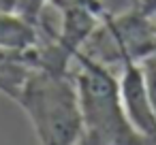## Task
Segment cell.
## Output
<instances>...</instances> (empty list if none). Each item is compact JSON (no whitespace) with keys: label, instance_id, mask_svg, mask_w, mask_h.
Returning <instances> with one entry per match:
<instances>
[{"label":"cell","instance_id":"cell-2","mask_svg":"<svg viewBox=\"0 0 156 145\" xmlns=\"http://www.w3.org/2000/svg\"><path fill=\"white\" fill-rule=\"evenodd\" d=\"M73 60L79 64L75 83L83 119L81 145H152L126 117L120 79L83 51H77Z\"/></svg>","mask_w":156,"mask_h":145},{"label":"cell","instance_id":"cell-1","mask_svg":"<svg viewBox=\"0 0 156 145\" xmlns=\"http://www.w3.org/2000/svg\"><path fill=\"white\" fill-rule=\"evenodd\" d=\"M17 105L28 115L41 145H77L83 139V119L75 77L66 68L37 64Z\"/></svg>","mask_w":156,"mask_h":145},{"label":"cell","instance_id":"cell-6","mask_svg":"<svg viewBox=\"0 0 156 145\" xmlns=\"http://www.w3.org/2000/svg\"><path fill=\"white\" fill-rule=\"evenodd\" d=\"M45 2L47 0H0V9L17 13V15H22L24 19H28L37 26Z\"/></svg>","mask_w":156,"mask_h":145},{"label":"cell","instance_id":"cell-4","mask_svg":"<svg viewBox=\"0 0 156 145\" xmlns=\"http://www.w3.org/2000/svg\"><path fill=\"white\" fill-rule=\"evenodd\" d=\"M37 47L30 51H13L0 47V94L17 102L30 73L37 68Z\"/></svg>","mask_w":156,"mask_h":145},{"label":"cell","instance_id":"cell-8","mask_svg":"<svg viewBox=\"0 0 156 145\" xmlns=\"http://www.w3.org/2000/svg\"><path fill=\"white\" fill-rule=\"evenodd\" d=\"M139 11L145 15H154L156 13V0H139Z\"/></svg>","mask_w":156,"mask_h":145},{"label":"cell","instance_id":"cell-3","mask_svg":"<svg viewBox=\"0 0 156 145\" xmlns=\"http://www.w3.org/2000/svg\"><path fill=\"white\" fill-rule=\"evenodd\" d=\"M120 77V94L128 122L152 145H156V113L147 96L145 77L139 62H124Z\"/></svg>","mask_w":156,"mask_h":145},{"label":"cell","instance_id":"cell-5","mask_svg":"<svg viewBox=\"0 0 156 145\" xmlns=\"http://www.w3.org/2000/svg\"><path fill=\"white\" fill-rule=\"evenodd\" d=\"M37 26L17 13L0 9V47L13 51H30L37 47Z\"/></svg>","mask_w":156,"mask_h":145},{"label":"cell","instance_id":"cell-7","mask_svg":"<svg viewBox=\"0 0 156 145\" xmlns=\"http://www.w3.org/2000/svg\"><path fill=\"white\" fill-rule=\"evenodd\" d=\"M139 64H141V71H143V77H145V88H147L150 102H152L154 113H156V54L143 58Z\"/></svg>","mask_w":156,"mask_h":145}]
</instances>
